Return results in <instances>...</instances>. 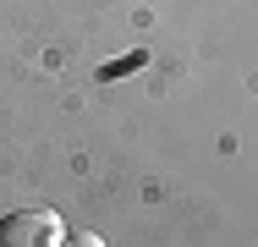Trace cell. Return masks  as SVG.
I'll list each match as a JSON object with an SVG mask.
<instances>
[{
	"label": "cell",
	"mask_w": 258,
	"mask_h": 247,
	"mask_svg": "<svg viewBox=\"0 0 258 247\" xmlns=\"http://www.w3.org/2000/svg\"><path fill=\"white\" fill-rule=\"evenodd\" d=\"M66 225L55 209H17L0 220V247H60Z\"/></svg>",
	"instance_id": "6da1fadb"
},
{
	"label": "cell",
	"mask_w": 258,
	"mask_h": 247,
	"mask_svg": "<svg viewBox=\"0 0 258 247\" xmlns=\"http://www.w3.org/2000/svg\"><path fill=\"white\" fill-rule=\"evenodd\" d=\"M60 247H110L99 236V231H66V236H60Z\"/></svg>",
	"instance_id": "7a4b0ae2"
}]
</instances>
